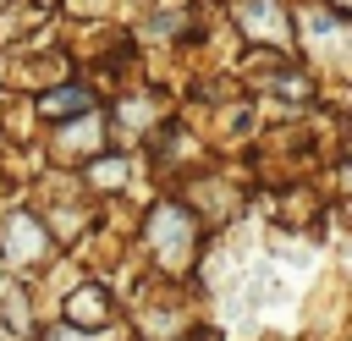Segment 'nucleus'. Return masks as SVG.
<instances>
[{"label": "nucleus", "mask_w": 352, "mask_h": 341, "mask_svg": "<svg viewBox=\"0 0 352 341\" xmlns=\"http://www.w3.org/2000/svg\"><path fill=\"white\" fill-rule=\"evenodd\" d=\"M148 236H154V248H160L165 264H182V258L192 253V220H187L176 204H160V209L148 214Z\"/></svg>", "instance_id": "1"}, {"label": "nucleus", "mask_w": 352, "mask_h": 341, "mask_svg": "<svg viewBox=\"0 0 352 341\" xmlns=\"http://www.w3.org/2000/svg\"><path fill=\"white\" fill-rule=\"evenodd\" d=\"M242 28L248 33H264V38H286V22H280V11H275V0H242Z\"/></svg>", "instance_id": "2"}, {"label": "nucleus", "mask_w": 352, "mask_h": 341, "mask_svg": "<svg viewBox=\"0 0 352 341\" xmlns=\"http://www.w3.org/2000/svg\"><path fill=\"white\" fill-rule=\"evenodd\" d=\"M33 253H44V231H38V220L16 214L6 231V258H33Z\"/></svg>", "instance_id": "3"}, {"label": "nucleus", "mask_w": 352, "mask_h": 341, "mask_svg": "<svg viewBox=\"0 0 352 341\" xmlns=\"http://www.w3.org/2000/svg\"><path fill=\"white\" fill-rule=\"evenodd\" d=\"M66 314H72V324H104V314H110V297H104V286H82V292H72Z\"/></svg>", "instance_id": "4"}, {"label": "nucleus", "mask_w": 352, "mask_h": 341, "mask_svg": "<svg viewBox=\"0 0 352 341\" xmlns=\"http://www.w3.org/2000/svg\"><path fill=\"white\" fill-rule=\"evenodd\" d=\"M38 110H44V116H72V110H88V88H55V94H44V99H38Z\"/></svg>", "instance_id": "5"}, {"label": "nucleus", "mask_w": 352, "mask_h": 341, "mask_svg": "<svg viewBox=\"0 0 352 341\" xmlns=\"http://www.w3.org/2000/svg\"><path fill=\"white\" fill-rule=\"evenodd\" d=\"M94 143H99V121H94V116L60 132V148H66V154H77V148H94Z\"/></svg>", "instance_id": "6"}, {"label": "nucleus", "mask_w": 352, "mask_h": 341, "mask_svg": "<svg viewBox=\"0 0 352 341\" xmlns=\"http://www.w3.org/2000/svg\"><path fill=\"white\" fill-rule=\"evenodd\" d=\"M94 176H99V182H121V165H116V160H104V165H94Z\"/></svg>", "instance_id": "7"}, {"label": "nucleus", "mask_w": 352, "mask_h": 341, "mask_svg": "<svg viewBox=\"0 0 352 341\" xmlns=\"http://www.w3.org/2000/svg\"><path fill=\"white\" fill-rule=\"evenodd\" d=\"M330 6H336V16H341V6H346V0H330Z\"/></svg>", "instance_id": "8"}]
</instances>
